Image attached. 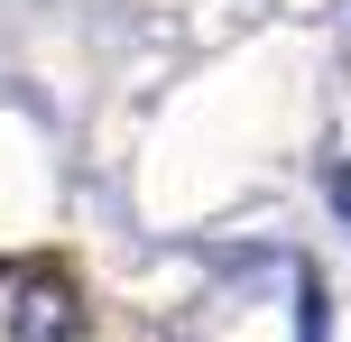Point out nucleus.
<instances>
[{
    "label": "nucleus",
    "instance_id": "nucleus-1",
    "mask_svg": "<svg viewBox=\"0 0 351 342\" xmlns=\"http://www.w3.org/2000/svg\"><path fill=\"white\" fill-rule=\"evenodd\" d=\"M10 342H74V296L47 287V278H28L10 296Z\"/></svg>",
    "mask_w": 351,
    "mask_h": 342
},
{
    "label": "nucleus",
    "instance_id": "nucleus-2",
    "mask_svg": "<svg viewBox=\"0 0 351 342\" xmlns=\"http://www.w3.org/2000/svg\"><path fill=\"white\" fill-rule=\"evenodd\" d=\"M296 342H333V315H324V287L296 278Z\"/></svg>",
    "mask_w": 351,
    "mask_h": 342
}]
</instances>
